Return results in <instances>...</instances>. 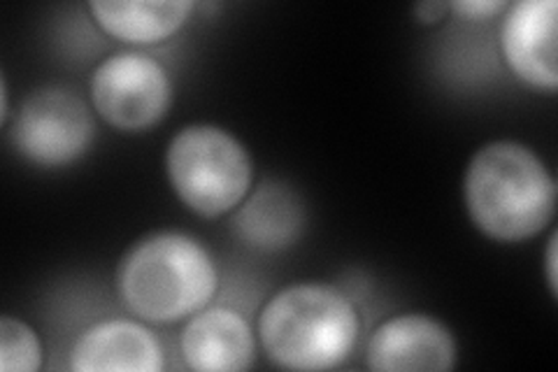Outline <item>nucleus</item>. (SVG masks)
<instances>
[{
    "mask_svg": "<svg viewBox=\"0 0 558 372\" xmlns=\"http://www.w3.org/2000/svg\"><path fill=\"white\" fill-rule=\"evenodd\" d=\"M196 3L191 0H92L89 12L112 38L131 45H156L178 33Z\"/></svg>",
    "mask_w": 558,
    "mask_h": 372,
    "instance_id": "obj_12",
    "label": "nucleus"
},
{
    "mask_svg": "<svg viewBox=\"0 0 558 372\" xmlns=\"http://www.w3.org/2000/svg\"><path fill=\"white\" fill-rule=\"evenodd\" d=\"M556 180L529 145L494 140L470 158L463 201L473 224L498 242H523L556 215Z\"/></svg>",
    "mask_w": 558,
    "mask_h": 372,
    "instance_id": "obj_1",
    "label": "nucleus"
},
{
    "mask_svg": "<svg viewBox=\"0 0 558 372\" xmlns=\"http://www.w3.org/2000/svg\"><path fill=\"white\" fill-rule=\"evenodd\" d=\"M68 368L75 372H159L163 349L147 326L131 319H105L75 340Z\"/></svg>",
    "mask_w": 558,
    "mask_h": 372,
    "instance_id": "obj_9",
    "label": "nucleus"
},
{
    "mask_svg": "<svg viewBox=\"0 0 558 372\" xmlns=\"http://www.w3.org/2000/svg\"><path fill=\"white\" fill-rule=\"evenodd\" d=\"M361 319L340 289L301 281L277 291L258 316L266 357L287 370H330L352 353Z\"/></svg>",
    "mask_w": 558,
    "mask_h": 372,
    "instance_id": "obj_3",
    "label": "nucleus"
},
{
    "mask_svg": "<svg viewBox=\"0 0 558 372\" xmlns=\"http://www.w3.org/2000/svg\"><path fill=\"white\" fill-rule=\"evenodd\" d=\"M0 121L8 123L10 121V92H8V80H0Z\"/></svg>",
    "mask_w": 558,
    "mask_h": 372,
    "instance_id": "obj_17",
    "label": "nucleus"
},
{
    "mask_svg": "<svg viewBox=\"0 0 558 372\" xmlns=\"http://www.w3.org/2000/svg\"><path fill=\"white\" fill-rule=\"evenodd\" d=\"M451 331L428 314H398L371 335L365 363L377 372H442L457 368Z\"/></svg>",
    "mask_w": 558,
    "mask_h": 372,
    "instance_id": "obj_7",
    "label": "nucleus"
},
{
    "mask_svg": "<svg viewBox=\"0 0 558 372\" xmlns=\"http://www.w3.org/2000/svg\"><path fill=\"white\" fill-rule=\"evenodd\" d=\"M96 135L86 103L65 86L31 94L12 121L10 140L31 164L61 168L89 152Z\"/></svg>",
    "mask_w": 558,
    "mask_h": 372,
    "instance_id": "obj_5",
    "label": "nucleus"
},
{
    "mask_svg": "<svg viewBox=\"0 0 558 372\" xmlns=\"http://www.w3.org/2000/svg\"><path fill=\"white\" fill-rule=\"evenodd\" d=\"M556 240H558V236H556V233H551L549 244H547V259H545L547 285H549L551 296H556V291H558V275H556V263H558V256H556Z\"/></svg>",
    "mask_w": 558,
    "mask_h": 372,
    "instance_id": "obj_15",
    "label": "nucleus"
},
{
    "mask_svg": "<svg viewBox=\"0 0 558 372\" xmlns=\"http://www.w3.org/2000/svg\"><path fill=\"white\" fill-rule=\"evenodd\" d=\"M449 8L463 16H470V20H482V16L486 20V16L496 12H505L508 3H502V0H457Z\"/></svg>",
    "mask_w": 558,
    "mask_h": 372,
    "instance_id": "obj_14",
    "label": "nucleus"
},
{
    "mask_svg": "<svg viewBox=\"0 0 558 372\" xmlns=\"http://www.w3.org/2000/svg\"><path fill=\"white\" fill-rule=\"evenodd\" d=\"M43 343L24 319L5 314L0 319V370L35 372L43 368Z\"/></svg>",
    "mask_w": 558,
    "mask_h": 372,
    "instance_id": "obj_13",
    "label": "nucleus"
},
{
    "mask_svg": "<svg viewBox=\"0 0 558 372\" xmlns=\"http://www.w3.org/2000/svg\"><path fill=\"white\" fill-rule=\"evenodd\" d=\"M166 172L178 199L201 217L233 212L252 189V156L240 140L213 123H191L172 135Z\"/></svg>",
    "mask_w": 558,
    "mask_h": 372,
    "instance_id": "obj_4",
    "label": "nucleus"
},
{
    "mask_svg": "<svg viewBox=\"0 0 558 372\" xmlns=\"http://www.w3.org/2000/svg\"><path fill=\"white\" fill-rule=\"evenodd\" d=\"M180 349L184 363L198 372L250 370L256 359L252 326L231 308H209L191 316Z\"/></svg>",
    "mask_w": 558,
    "mask_h": 372,
    "instance_id": "obj_10",
    "label": "nucleus"
},
{
    "mask_svg": "<svg viewBox=\"0 0 558 372\" xmlns=\"http://www.w3.org/2000/svg\"><path fill=\"white\" fill-rule=\"evenodd\" d=\"M556 0H519L505 8L500 49L512 73L535 88L554 92L556 68Z\"/></svg>",
    "mask_w": 558,
    "mask_h": 372,
    "instance_id": "obj_8",
    "label": "nucleus"
},
{
    "mask_svg": "<svg viewBox=\"0 0 558 372\" xmlns=\"http://www.w3.org/2000/svg\"><path fill=\"white\" fill-rule=\"evenodd\" d=\"M305 207L291 187L279 182L260 184L233 209L235 236L254 250H287L301 238Z\"/></svg>",
    "mask_w": 558,
    "mask_h": 372,
    "instance_id": "obj_11",
    "label": "nucleus"
},
{
    "mask_svg": "<svg viewBox=\"0 0 558 372\" xmlns=\"http://www.w3.org/2000/svg\"><path fill=\"white\" fill-rule=\"evenodd\" d=\"M447 8L449 5H445V3H422V5H416V20L418 22H424V24H433V22H438V20H442V14L447 12Z\"/></svg>",
    "mask_w": 558,
    "mask_h": 372,
    "instance_id": "obj_16",
    "label": "nucleus"
},
{
    "mask_svg": "<svg viewBox=\"0 0 558 372\" xmlns=\"http://www.w3.org/2000/svg\"><path fill=\"white\" fill-rule=\"evenodd\" d=\"M89 92L96 112L110 127L129 133L151 129L172 103L168 70L143 51H119L100 61Z\"/></svg>",
    "mask_w": 558,
    "mask_h": 372,
    "instance_id": "obj_6",
    "label": "nucleus"
},
{
    "mask_svg": "<svg viewBox=\"0 0 558 372\" xmlns=\"http://www.w3.org/2000/svg\"><path fill=\"white\" fill-rule=\"evenodd\" d=\"M217 287L213 256L180 230H159L137 240L117 268L121 300L149 324H174L201 312Z\"/></svg>",
    "mask_w": 558,
    "mask_h": 372,
    "instance_id": "obj_2",
    "label": "nucleus"
}]
</instances>
